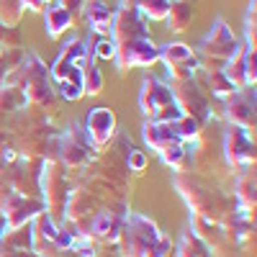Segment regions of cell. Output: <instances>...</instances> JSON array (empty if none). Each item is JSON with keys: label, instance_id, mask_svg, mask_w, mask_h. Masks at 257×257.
<instances>
[{"label": "cell", "instance_id": "cell-4", "mask_svg": "<svg viewBox=\"0 0 257 257\" xmlns=\"http://www.w3.org/2000/svg\"><path fill=\"white\" fill-rule=\"evenodd\" d=\"M226 157L234 165H247L254 160V144L249 139V134L244 132L242 126H234L229 128V137H226Z\"/></svg>", "mask_w": 257, "mask_h": 257}, {"label": "cell", "instance_id": "cell-5", "mask_svg": "<svg viewBox=\"0 0 257 257\" xmlns=\"http://www.w3.org/2000/svg\"><path fill=\"white\" fill-rule=\"evenodd\" d=\"M206 52H213V57H221V59H229L234 54V36L226 29L224 21H219V24L213 26L211 36L206 39Z\"/></svg>", "mask_w": 257, "mask_h": 257}, {"label": "cell", "instance_id": "cell-6", "mask_svg": "<svg viewBox=\"0 0 257 257\" xmlns=\"http://www.w3.org/2000/svg\"><path fill=\"white\" fill-rule=\"evenodd\" d=\"M229 116L237 126H254V95H237L229 100Z\"/></svg>", "mask_w": 257, "mask_h": 257}, {"label": "cell", "instance_id": "cell-15", "mask_svg": "<svg viewBox=\"0 0 257 257\" xmlns=\"http://www.w3.org/2000/svg\"><path fill=\"white\" fill-rule=\"evenodd\" d=\"M6 242L13 244V247H18V249H26L31 244V231L26 226H18V229H13L11 237H6Z\"/></svg>", "mask_w": 257, "mask_h": 257}, {"label": "cell", "instance_id": "cell-12", "mask_svg": "<svg viewBox=\"0 0 257 257\" xmlns=\"http://www.w3.org/2000/svg\"><path fill=\"white\" fill-rule=\"evenodd\" d=\"M180 257H211L208 247L201 242L198 234H193V231H185V237L180 242V249H178Z\"/></svg>", "mask_w": 257, "mask_h": 257}, {"label": "cell", "instance_id": "cell-20", "mask_svg": "<svg viewBox=\"0 0 257 257\" xmlns=\"http://www.w3.org/2000/svg\"><path fill=\"white\" fill-rule=\"evenodd\" d=\"M144 165H147V157H144L142 152H132V155H128V167H132V170L142 173V170H144Z\"/></svg>", "mask_w": 257, "mask_h": 257}, {"label": "cell", "instance_id": "cell-2", "mask_svg": "<svg viewBox=\"0 0 257 257\" xmlns=\"http://www.w3.org/2000/svg\"><path fill=\"white\" fill-rule=\"evenodd\" d=\"M116 57H118V67L126 70L132 64H152L160 59V49L149 41V36H139V39H126L116 47Z\"/></svg>", "mask_w": 257, "mask_h": 257}, {"label": "cell", "instance_id": "cell-1", "mask_svg": "<svg viewBox=\"0 0 257 257\" xmlns=\"http://www.w3.org/2000/svg\"><path fill=\"white\" fill-rule=\"evenodd\" d=\"M139 100H142V111L149 116V121H155V123H173L183 116V111L178 108L170 88L162 85L160 80H155V77L144 80Z\"/></svg>", "mask_w": 257, "mask_h": 257}, {"label": "cell", "instance_id": "cell-10", "mask_svg": "<svg viewBox=\"0 0 257 257\" xmlns=\"http://www.w3.org/2000/svg\"><path fill=\"white\" fill-rule=\"evenodd\" d=\"M88 21L93 24V29L103 36H111V26H113V16L108 8H103L100 3L88 6Z\"/></svg>", "mask_w": 257, "mask_h": 257}, {"label": "cell", "instance_id": "cell-14", "mask_svg": "<svg viewBox=\"0 0 257 257\" xmlns=\"http://www.w3.org/2000/svg\"><path fill=\"white\" fill-rule=\"evenodd\" d=\"M190 18V11L185 8V3H175L170 6V26H173L175 31L185 29V21Z\"/></svg>", "mask_w": 257, "mask_h": 257}, {"label": "cell", "instance_id": "cell-16", "mask_svg": "<svg viewBox=\"0 0 257 257\" xmlns=\"http://www.w3.org/2000/svg\"><path fill=\"white\" fill-rule=\"evenodd\" d=\"M239 198L244 201V206H254V178H244L239 183Z\"/></svg>", "mask_w": 257, "mask_h": 257}, {"label": "cell", "instance_id": "cell-7", "mask_svg": "<svg viewBox=\"0 0 257 257\" xmlns=\"http://www.w3.org/2000/svg\"><path fill=\"white\" fill-rule=\"evenodd\" d=\"M90 231L95 234V237L118 239V237H121V221L113 216V213H108V211H100L98 216L93 219V226H90Z\"/></svg>", "mask_w": 257, "mask_h": 257}, {"label": "cell", "instance_id": "cell-17", "mask_svg": "<svg viewBox=\"0 0 257 257\" xmlns=\"http://www.w3.org/2000/svg\"><path fill=\"white\" fill-rule=\"evenodd\" d=\"M95 57H103V59H111L116 57V44H113V39H100L98 41V47H95Z\"/></svg>", "mask_w": 257, "mask_h": 257}, {"label": "cell", "instance_id": "cell-19", "mask_svg": "<svg viewBox=\"0 0 257 257\" xmlns=\"http://www.w3.org/2000/svg\"><path fill=\"white\" fill-rule=\"evenodd\" d=\"M247 41L254 49V0L249 3V11H247Z\"/></svg>", "mask_w": 257, "mask_h": 257}, {"label": "cell", "instance_id": "cell-8", "mask_svg": "<svg viewBox=\"0 0 257 257\" xmlns=\"http://www.w3.org/2000/svg\"><path fill=\"white\" fill-rule=\"evenodd\" d=\"M247 52L249 49H242V52H234L229 57V64L224 70V77L231 82V85H247Z\"/></svg>", "mask_w": 257, "mask_h": 257}, {"label": "cell", "instance_id": "cell-11", "mask_svg": "<svg viewBox=\"0 0 257 257\" xmlns=\"http://www.w3.org/2000/svg\"><path fill=\"white\" fill-rule=\"evenodd\" d=\"M70 26V11L62 6H49L47 8V31L52 39H57L64 29Z\"/></svg>", "mask_w": 257, "mask_h": 257}, {"label": "cell", "instance_id": "cell-18", "mask_svg": "<svg viewBox=\"0 0 257 257\" xmlns=\"http://www.w3.org/2000/svg\"><path fill=\"white\" fill-rule=\"evenodd\" d=\"M59 93L67 98V100H77V98L82 95V88H80V85H75V82L62 80V82H59Z\"/></svg>", "mask_w": 257, "mask_h": 257}, {"label": "cell", "instance_id": "cell-9", "mask_svg": "<svg viewBox=\"0 0 257 257\" xmlns=\"http://www.w3.org/2000/svg\"><path fill=\"white\" fill-rule=\"evenodd\" d=\"M160 57L167 62V67H175V64H183V67H190L196 70V57H193V52L185 47V44H170L160 52Z\"/></svg>", "mask_w": 257, "mask_h": 257}, {"label": "cell", "instance_id": "cell-3", "mask_svg": "<svg viewBox=\"0 0 257 257\" xmlns=\"http://www.w3.org/2000/svg\"><path fill=\"white\" fill-rule=\"evenodd\" d=\"M85 126H88V137L93 142V147H103L105 142L111 139L113 128H116V116L113 111L108 108H93L88 113V121H85Z\"/></svg>", "mask_w": 257, "mask_h": 257}, {"label": "cell", "instance_id": "cell-21", "mask_svg": "<svg viewBox=\"0 0 257 257\" xmlns=\"http://www.w3.org/2000/svg\"><path fill=\"white\" fill-rule=\"evenodd\" d=\"M8 229V224H6V216H3V213H0V237H3V231Z\"/></svg>", "mask_w": 257, "mask_h": 257}, {"label": "cell", "instance_id": "cell-13", "mask_svg": "<svg viewBox=\"0 0 257 257\" xmlns=\"http://www.w3.org/2000/svg\"><path fill=\"white\" fill-rule=\"evenodd\" d=\"M103 88V77L98 72V67H93V64H88L82 72V90H88V93H100Z\"/></svg>", "mask_w": 257, "mask_h": 257}]
</instances>
